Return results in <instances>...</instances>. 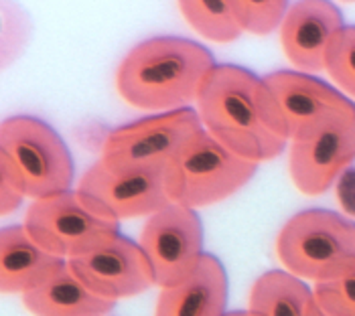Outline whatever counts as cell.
<instances>
[{
  "instance_id": "cell-1",
  "label": "cell",
  "mask_w": 355,
  "mask_h": 316,
  "mask_svg": "<svg viewBox=\"0 0 355 316\" xmlns=\"http://www.w3.org/2000/svg\"><path fill=\"white\" fill-rule=\"evenodd\" d=\"M197 114L216 140L256 164L280 157L291 142L286 120L264 78L234 63L216 65L207 76Z\"/></svg>"
},
{
  "instance_id": "cell-2",
  "label": "cell",
  "mask_w": 355,
  "mask_h": 316,
  "mask_svg": "<svg viewBox=\"0 0 355 316\" xmlns=\"http://www.w3.org/2000/svg\"><path fill=\"white\" fill-rule=\"evenodd\" d=\"M207 47L183 37H153L132 47L116 71V87L126 104L173 112L197 102L216 67Z\"/></svg>"
},
{
  "instance_id": "cell-3",
  "label": "cell",
  "mask_w": 355,
  "mask_h": 316,
  "mask_svg": "<svg viewBox=\"0 0 355 316\" xmlns=\"http://www.w3.org/2000/svg\"><path fill=\"white\" fill-rule=\"evenodd\" d=\"M0 173L33 201L71 191L76 179L67 144L49 124L33 116H12L2 122Z\"/></svg>"
},
{
  "instance_id": "cell-4",
  "label": "cell",
  "mask_w": 355,
  "mask_h": 316,
  "mask_svg": "<svg viewBox=\"0 0 355 316\" xmlns=\"http://www.w3.org/2000/svg\"><path fill=\"white\" fill-rule=\"evenodd\" d=\"M23 225L41 247L63 260L85 256L120 236V219L80 188L33 201Z\"/></svg>"
},
{
  "instance_id": "cell-5",
  "label": "cell",
  "mask_w": 355,
  "mask_h": 316,
  "mask_svg": "<svg viewBox=\"0 0 355 316\" xmlns=\"http://www.w3.org/2000/svg\"><path fill=\"white\" fill-rule=\"evenodd\" d=\"M276 252L293 276L329 280L355 263V221L329 209L301 211L280 229Z\"/></svg>"
},
{
  "instance_id": "cell-6",
  "label": "cell",
  "mask_w": 355,
  "mask_h": 316,
  "mask_svg": "<svg viewBox=\"0 0 355 316\" xmlns=\"http://www.w3.org/2000/svg\"><path fill=\"white\" fill-rule=\"evenodd\" d=\"M256 173V162L232 152L203 128L166 166V191L171 203L201 209L236 195Z\"/></svg>"
},
{
  "instance_id": "cell-7",
  "label": "cell",
  "mask_w": 355,
  "mask_h": 316,
  "mask_svg": "<svg viewBox=\"0 0 355 316\" xmlns=\"http://www.w3.org/2000/svg\"><path fill=\"white\" fill-rule=\"evenodd\" d=\"M201 130V118L191 105L148 116L110 132L102 144V160L112 166L166 168Z\"/></svg>"
},
{
  "instance_id": "cell-8",
  "label": "cell",
  "mask_w": 355,
  "mask_h": 316,
  "mask_svg": "<svg viewBox=\"0 0 355 316\" xmlns=\"http://www.w3.org/2000/svg\"><path fill=\"white\" fill-rule=\"evenodd\" d=\"M354 160L355 104H352L309 136L291 142L288 175L302 195L319 197Z\"/></svg>"
},
{
  "instance_id": "cell-9",
  "label": "cell",
  "mask_w": 355,
  "mask_h": 316,
  "mask_svg": "<svg viewBox=\"0 0 355 316\" xmlns=\"http://www.w3.org/2000/svg\"><path fill=\"white\" fill-rule=\"evenodd\" d=\"M140 247L153 267L157 286L183 282L203 258V223L197 211L168 203L148 217L140 234Z\"/></svg>"
},
{
  "instance_id": "cell-10",
  "label": "cell",
  "mask_w": 355,
  "mask_h": 316,
  "mask_svg": "<svg viewBox=\"0 0 355 316\" xmlns=\"http://www.w3.org/2000/svg\"><path fill=\"white\" fill-rule=\"evenodd\" d=\"M78 188L100 201L120 221L153 217L171 203L166 168L159 166H112L100 158L83 173Z\"/></svg>"
},
{
  "instance_id": "cell-11",
  "label": "cell",
  "mask_w": 355,
  "mask_h": 316,
  "mask_svg": "<svg viewBox=\"0 0 355 316\" xmlns=\"http://www.w3.org/2000/svg\"><path fill=\"white\" fill-rule=\"evenodd\" d=\"M67 263L87 288L110 302L135 298L157 286L140 243L122 234L85 256L67 260Z\"/></svg>"
},
{
  "instance_id": "cell-12",
  "label": "cell",
  "mask_w": 355,
  "mask_h": 316,
  "mask_svg": "<svg viewBox=\"0 0 355 316\" xmlns=\"http://www.w3.org/2000/svg\"><path fill=\"white\" fill-rule=\"evenodd\" d=\"M291 132V142L309 136L329 118L355 104L327 81L301 71H272L264 76Z\"/></svg>"
},
{
  "instance_id": "cell-13",
  "label": "cell",
  "mask_w": 355,
  "mask_h": 316,
  "mask_svg": "<svg viewBox=\"0 0 355 316\" xmlns=\"http://www.w3.org/2000/svg\"><path fill=\"white\" fill-rule=\"evenodd\" d=\"M343 26L341 10L331 2L304 0L293 4L280 26V43L288 63L309 76L323 71L329 47Z\"/></svg>"
},
{
  "instance_id": "cell-14",
  "label": "cell",
  "mask_w": 355,
  "mask_h": 316,
  "mask_svg": "<svg viewBox=\"0 0 355 316\" xmlns=\"http://www.w3.org/2000/svg\"><path fill=\"white\" fill-rule=\"evenodd\" d=\"M230 280L216 256L203 254L201 262L183 282L161 288L155 316H223Z\"/></svg>"
},
{
  "instance_id": "cell-15",
  "label": "cell",
  "mask_w": 355,
  "mask_h": 316,
  "mask_svg": "<svg viewBox=\"0 0 355 316\" xmlns=\"http://www.w3.org/2000/svg\"><path fill=\"white\" fill-rule=\"evenodd\" d=\"M67 260L41 247L25 225H8L0 231V290L2 294H27L45 284Z\"/></svg>"
},
{
  "instance_id": "cell-16",
  "label": "cell",
  "mask_w": 355,
  "mask_h": 316,
  "mask_svg": "<svg viewBox=\"0 0 355 316\" xmlns=\"http://www.w3.org/2000/svg\"><path fill=\"white\" fill-rule=\"evenodd\" d=\"M23 306L33 316H106L116 302L94 294L63 263L45 284L23 294Z\"/></svg>"
},
{
  "instance_id": "cell-17",
  "label": "cell",
  "mask_w": 355,
  "mask_h": 316,
  "mask_svg": "<svg viewBox=\"0 0 355 316\" xmlns=\"http://www.w3.org/2000/svg\"><path fill=\"white\" fill-rule=\"evenodd\" d=\"M313 306L315 292L284 270L262 274L250 290V313L254 316H311Z\"/></svg>"
},
{
  "instance_id": "cell-18",
  "label": "cell",
  "mask_w": 355,
  "mask_h": 316,
  "mask_svg": "<svg viewBox=\"0 0 355 316\" xmlns=\"http://www.w3.org/2000/svg\"><path fill=\"white\" fill-rule=\"evenodd\" d=\"M179 12L191 28L214 43H232L244 33L232 2H179Z\"/></svg>"
},
{
  "instance_id": "cell-19",
  "label": "cell",
  "mask_w": 355,
  "mask_h": 316,
  "mask_svg": "<svg viewBox=\"0 0 355 316\" xmlns=\"http://www.w3.org/2000/svg\"><path fill=\"white\" fill-rule=\"evenodd\" d=\"M325 71L339 91L355 100V25L343 26L327 51Z\"/></svg>"
},
{
  "instance_id": "cell-20",
  "label": "cell",
  "mask_w": 355,
  "mask_h": 316,
  "mask_svg": "<svg viewBox=\"0 0 355 316\" xmlns=\"http://www.w3.org/2000/svg\"><path fill=\"white\" fill-rule=\"evenodd\" d=\"M315 300L329 316H355V263L345 272L317 282Z\"/></svg>"
},
{
  "instance_id": "cell-21",
  "label": "cell",
  "mask_w": 355,
  "mask_h": 316,
  "mask_svg": "<svg viewBox=\"0 0 355 316\" xmlns=\"http://www.w3.org/2000/svg\"><path fill=\"white\" fill-rule=\"evenodd\" d=\"M234 15L244 33L266 37L278 26H282L288 12V2L266 0V2H232Z\"/></svg>"
},
{
  "instance_id": "cell-22",
  "label": "cell",
  "mask_w": 355,
  "mask_h": 316,
  "mask_svg": "<svg viewBox=\"0 0 355 316\" xmlns=\"http://www.w3.org/2000/svg\"><path fill=\"white\" fill-rule=\"evenodd\" d=\"M27 197L23 195V191L12 183L6 175L0 173V213L2 215H10L23 205Z\"/></svg>"
},
{
  "instance_id": "cell-23",
  "label": "cell",
  "mask_w": 355,
  "mask_h": 316,
  "mask_svg": "<svg viewBox=\"0 0 355 316\" xmlns=\"http://www.w3.org/2000/svg\"><path fill=\"white\" fill-rule=\"evenodd\" d=\"M223 316H254L250 310H232V313H225Z\"/></svg>"
},
{
  "instance_id": "cell-24",
  "label": "cell",
  "mask_w": 355,
  "mask_h": 316,
  "mask_svg": "<svg viewBox=\"0 0 355 316\" xmlns=\"http://www.w3.org/2000/svg\"><path fill=\"white\" fill-rule=\"evenodd\" d=\"M311 316H329V315L319 308V304H317V300H315V306H313V310H311Z\"/></svg>"
}]
</instances>
